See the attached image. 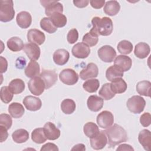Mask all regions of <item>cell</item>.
I'll list each match as a JSON object with an SVG mask.
<instances>
[{
  "instance_id": "obj_1",
  "label": "cell",
  "mask_w": 151,
  "mask_h": 151,
  "mask_svg": "<svg viewBox=\"0 0 151 151\" xmlns=\"http://www.w3.org/2000/svg\"><path fill=\"white\" fill-rule=\"evenodd\" d=\"M107 138L109 147L114 148L116 145L127 140L126 130L117 124H114L104 130Z\"/></svg>"
},
{
  "instance_id": "obj_2",
  "label": "cell",
  "mask_w": 151,
  "mask_h": 151,
  "mask_svg": "<svg viewBox=\"0 0 151 151\" xmlns=\"http://www.w3.org/2000/svg\"><path fill=\"white\" fill-rule=\"evenodd\" d=\"M91 24L93 27L90 30L99 35L109 36L112 33L113 29V21L109 17H95L92 19Z\"/></svg>"
},
{
  "instance_id": "obj_3",
  "label": "cell",
  "mask_w": 151,
  "mask_h": 151,
  "mask_svg": "<svg viewBox=\"0 0 151 151\" xmlns=\"http://www.w3.org/2000/svg\"><path fill=\"white\" fill-rule=\"evenodd\" d=\"M0 3V21L4 22L12 21L15 13L13 1L11 0H2Z\"/></svg>"
},
{
  "instance_id": "obj_4",
  "label": "cell",
  "mask_w": 151,
  "mask_h": 151,
  "mask_svg": "<svg viewBox=\"0 0 151 151\" xmlns=\"http://www.w3.org/2000/svg\"><path fill=\"white\" fill-rule=\"evenodd\" d=\"M146 101L140 96H133L129 98L127 101L126 106L130 111L134 114L141 113L145 107Z\"/></svg>"
},
{
  "instance_id": "obj_5",
  "label": "cell",
  "mask_w": 151,
  "mask_h": 151,
  "mask_svg": "<svg viewBox=\"0 0 151 151\" xmlns=\"http://www.w3.org/2000/svg\"><path fill=\"white\" fill-rule=\"evenodd\" d=\"M28 87L30 92L35 96H40L45 88V83L40 76L32 78L28 83Z\"/></svg>"
},
{
  "instance_id": "obj_6",
  "label": "cell",
  "mask_w": 151,
  "mask_h": 151,
  "mask_svg": "<svg viewBox=\"0 0 151 151\" xmlns=\"http://www.w3.org/2000/svg\"><path fill=\"white\" fill-rule=\"evenodd\" d=\"M59 78L62 83L66 85H74L78 80V76L74 70L66 68L61 71L59 74Z\"/></svg>"
},
{
  "instance_id": "obj_7",
  "label": "cell",
  "mask_w": 151,
  "mask_h": 151,
  "mask_svg": "<svg viewBox=\"0 0 151 151\" xmlns=\"http://www.w3.org/2000/svg\"><path fill=\"white\" fill-rule=\"evenodd\" d=\"M99 57L105 63H111L116 56V52L113 47L105 45L100 47L98 51Z\"/></svg>"
},
{
  "instance_id": "obj_8",
  "label": "cell",
  "mask_w": 151,
  "mask_h": 151,
  "mask_svg": "<svg viewBox=\"0 0 151 151\" xmlns=\"http://www.w3.org/2000/svg\"><path fill=\"white\" fill-rule=\"evenodd\" d=\"M96 120L100 127L107 129L113 124L114 116L110 111L104 110L97 115Z\"/></svg>"
},
{
  "instance_id": "obj_9",
  "label": "cell",
  "mask_w": 151,
  "mask_h": 151,
  "mask_svg": "<svg viewBox=\"0 0 151 151\" xmlns=\"http://www.w3.org/2000/svg\"><path fill=\"white\" fill-rule=\"evenodd\" d=\"M42 5L45 8V15L48 17H50L52 14L55 12H63V5L56 1H40Z\"/></svg>"
},
{
  "instance_id": "obj_10",
  "label": "cell",
  "mask_w": 151,
  "mask_h": 151,
  "mask_svg": "<svg viewBox=\"0 0 151 151\" xmlns=\"http://www.w3.org/2000/svg\"><path fill=\"white\" fill-rule=\"evenodd\" d=\"M40 77L43 80L45 89H48L56 83L57 80V74L54 70H42L40 74Z\"/></svg>"
},
{
  "instance_id": "obj_11",
  "label": "cell",
  "mask_w": 151,
  "mask_h": 151,
  "mask_svg": "<svg viewBox=\"0 0 151 151\" xmlns=\"http://www.w3.org/2000/svg\"><path fill=\"white\" fill-rule=\"evenodd\" d=\"M72 54L77 58H86L90 53V47L84 42H78L72 48Z\"/></svg>"
},
{
  "instance_id": "obj_12",
  "label": "cell",
  "mask_w": 151,
  "mask_h": 151,
  "mask_svg": "<svg viewBox=\"0 0 151 151\" xmlns=\"http://www.w3.org/2000/svg\"><path fill=\"white\" fill-rule=\"evenodd\" d=\"M107 143V138L104 130L100 132L94 137L90 138V145L94 150H100Z\"/></svg>"
},
{
  "instance_id": "obj_13",
  "label": "cell",
  "mask_w": 151,
  "mask_h": 151,
  "mask_svg": "<svg viewBox=\"0 0 151 151\" xmlns=\"http://www.w3.org/2000/svg\"><path fill=\"white\" fill-rule=\"evenodd\" d=\"M27 40L31 43L35 44L38 45H42L45 40V34L39 29H31L27 32Z\"/></svg>"
},
{
  "instance_id": "obj_14",
  "label": "cell",
  "mask_w": 151,
  "mask_h": 151,
  "mask_svg": "<svg viewBox=\"0 0 151 151\" xmlns=\"http://www.w3.org/2000/svg\"><path fill=\"white\" fill-rule=\"evenodd\" d=\"M98 74L99 68L97 65L93 63H90L87 65L86 68L81 70L80 73V77L82 80H86L91 78L97 77Z\"/></svg>"
},
{
  "instance_id": "obj_15",
  "label": "cell",
  "mask_w": 151,
  "mask_h": 151,
  "mask_svg": "<svg viewBox=\"0 0 151 151\" xmlns=\"http://www.w3.org/2000/svg\"><path fill=\"white\" fill-rule=\"evenodd\" d=\"M43 130L48 140H54L60 136V130L51 122H47L43 127Z\"/></svg>"
},
{
  "instance_id": "obj_16",
  "label": "cell",
  "mask_w": 151,
  "mask_h": 151,
  "mask_svg": "<svg viewBox=\"0 0 151 151\" xmlns=\"http://www.w3.org/2000/svg\"><path fill=\"white\" fill-rule=\"evenodd\" d=\"M23 104L25 108L29 111H37L41 109L42 102L40 98L32 96H26L23 101Z\"/></svg>"
},
{
  "instance_id": "obj_17",
  "label": "cell",
  "mask_w": 151,
  "mask_h": 151,
  "mask_svg": "<svg viewBox=\"0 0 151 151\" xmlns=\"http://www.w3.org/2000/svg\"><path fill=\"white\" fill-rule=\"evenodd\" d=\"M24 51L31 60H37L40 57V48L34 43H27L24 45Z\"/></svg>"
},
{
  "instance_id": "obj_18",
  "label": "cell",
  "mask_w": 151,
  "mask_h": 151,
  "mask_svg": "<svg viewBox=\"0 0 151 151\" xmlns=\"http://www.w3.org/2000/svg\"><path fill=\"white\" fill-rule=\"evenodd\" d=\"M114 65L119 68L123 72L127 71L131 68L132 60L128 56L119 55L115 58L114 61Z\"/></svg>"
},
{
  "instance_id": "obj_19",
  "label": "cell",
  "mask_w": 151,
  "mask_h": 151,
  "mask_svg": "<svg viewBox=\"0 0 151 151\" xmlns=\"http://www.w3.org/2000/svg\"><path fill=\"white\" fill-rule=\"evenodd\" d=\"M103 99L97 95L89 96L87 101V104L88 109L94 112H97L100 110L103 106Z\"/></svg>"
},
{
  "instance_id": "obj_20",
  "label": "cell",
  "mask_w": 151,
  "mask_h": 151,
  "mask_svg": "<svg viewBox=\"0 0 151 151\" xmlns=\"http://www.w3.org/2000/svg\"><path fill=\"white\" fill-rule=\"evenodd\" d=\"M16 21L19 27L23 29H26L29 27L31 24L32 17L28 12L21 11L17 14Z\"/></svg>"
},
{
  "instance_id": "obj_21",
  "label": "cell",
  "mask_w": 151,
  "mask_h": 151,
  "mask_svg": "<svg viewBox=\"0 0 151 151\" xmlns=\"http://www.w3.org/2000/svg\"><path fill=\"white\" fill-rule=\"evenodd\" d=\"M70 58L69 52L65 49L57 50L53 54V60L58 65L65 64Z\"/></svg>"
},
{
  "instance_id": "obj_22",
  "label": "cell",
  "mask_w": 151,
  "mask_h": 151,
  "mask_svg": "<svg viewBox=\"0 0 151 151\" xmlns=\"http://www.w3.org/2000/svg\"><path fill=\"white\" fill-rule=\"evenodd\" d=\"M138 140L145 150L149 151L151 146V134L147 129H143L140 132L138 136Z\"/></svg>"
},
{
  "instance_id": "obj_23",
  "label": "cell",
  "mask_w": 151,
  "mask_h": 151,
  "mask_svg": "<svg viewBox=\"0 0 151 151\" xmlns=\"http://www.w3.org/2000/svg\"><path fill=\"white\" fill-rule=\"evenodd\" d=\"M110 87L114 94H121L126 91L127 85L123 78H117L111 81Z\"/></svg>"
},
{
  "instance_id": "obj_24",
  "label": "cell",
  "mask_w": 151,
  "mask_h": 151,
  "mask_svg": "<svg viewBox=\"0 0 151 151\" xmlns=\"http://www.w3.org/2000/svg\"><path fill=\"white\" fill-rule=\"evenodd\" d=\"M150 51L149 45L146 42H139L134 47V55L139 58L143 59L146 58Z\"/></svg>"
},
{
  "instance_id": "obj_25",
  "label": "cell",
  "mask_w": 151,
  "mask_h": 151,
  "mask_svg": "<svg viewBox=\"0 0 151 151\" xmlns=\"http://www.w3.org/2000/svg\"><path fill=\"white\" fill-rule=\"evenodd\" d=\"M120 9V5L117 1H108L104 4L103 11L106 15L114 16L117 15Z\"/></svg>"
},
{
  "instance_id": "obj_26",
  "label": "cell",
  "mask_w": 151,
  "mask_h": 151,
  "mask_svg": "<svg viewBox=\"0 0 151 151\" xmlns=\"http://www.w3.org/2000/svg\"><path fill=\"white\" fill-rule=\"evenodd\" d=\"M40 65L34 60H31L25 69V74L28 78H32L40 76Z\"/></svg>"
},
{
  "instance_id": "obj_27",
  "label": "cell",
  "mask_w": 151,
  "mask_h": 151,
  "mask_svg": "<svg viewBox=\"0 0 151 151\" xmlns=\"http://www.w3.org/2000/svg\"><path fill=\"white\" fill-rule=\"evenodd\" d=\"M8 112L12 117L18 119L23 116L25 112V109L21 103L14 102L10 104L8 106Z\"/></svg>"
},
{
  "instance_id": "obj_28",
  "label": "cell",
  "mask_w": 151,
  "mask_h": 151,
  "mask_svg": "<svg viewBox=\"0 0 151 151\" xmlns=\"http://www.w3.org/2000/svg\"><path fill=\"white\" fill-rule=\"evenodd\" d=\"M6 45L11 51L14 52L19 51L24 47L22 40L18 37H12L10 38L7 41Z\"/></svg>"
},
{
  "instance_id": "obj_29",
  "label": "cell",
  "mask_w": 151,
  "mask_h": 151,
  "mask_svg": "<svg viewBox=\"0 0 151 151\" xmlns=\"http://www.w3.org/2000/svg\"><path fill=\"white\" fill-rule=\"evenodd\" d=\"M136 91L141 96L150 97L151 83L149 81L143 80L139 81L136 84Z\"/></svg>"
},
{
  "instance_id": "obj_30",
  "label": "cell",
  "mask_w": 151,
  "mask_h": 151,
  "mask_svg": "<svg viewBox=\"0 0 151 151\" xmlns=\"http://www.w3.org/2000/svg\"><path fill=\"white\" fill-rule=\"evenodd\" d=\"M13 140L17 143H22L29 139V133L25 129H19L14 131L12 134Z\"/></svg>"
},
{
  "instance_id": "obj_31",
  "label": "cell",
  "mask_w": 151,
  "mask_h": 151,
  "mask_svg": "<svg viewBox=\"0 0 151 151\" xmlns=\"http://www.w3.org/2000/svg\"><path fill=\"white\" fill-rule=\"evenodd\" d=\"M49 18L54 25L57 28L64 27L67 22L66 17L61 12L54 13Z\"/></svg>"
},
{
  "instance_id": "obj_32",
  "label": "cell",
  "mask_w": 151,
  "mask_h": 151,
  "mask_svg": "<svg viewBox=\"0 0 151 151\" xmlns=\"http://www.w3.org/2000/svg\"><path fill=\"white\" fill-rule=\"evenodd\" d=\"M123 74V71L114 65L109 67L106 71V78L110 81L117 78H122Z\"/></svg>"
},
{
  "instance_id": "obj_33",
  "label": "cell",
  "mask_w": 151,
  "mask_h": 151,
  "mask_svg": "<svg viewBox=\"0 0 151 151\" xmlns=\"http://www.w3.org/2000/svg\"><path fill=\"white\" fill-rule=\"evenodd\" d=\"M83 132L87 137L92 138L100 132V130L96 123L90 122L86 123L84 125Z\"/></svg>"
},
{
  "instance_id": "obj_34",
  "label": "cell",
  "mask_w": 151,
  "mask_h": 151,
  "mask_svg": "<svg viewBox=\"0 0 151 151\" xmlns=\"http://www.w3.org/2000/svg\"><path fill=\"white\" fill-rule=\"evenodd\" d=\"M12 93L14 94L21 93L25 89V83L19 78H15L9 83L8 86Z\"/></svg>"
},
{
  "instance_id": "obj_35",
  "label": "cell",
  "mask_w": 151,
  "mask_h": 151,
  "mask_svg": "<svg viewBox=\"0 0 151 151\" xmlns=\"http://www.w3.org/2000/svg\"><path fill=\"white\" fill-rule=\"evenodd\" d=\"M83 42L87 45L88 47H93L97 45L99 41V35L96 32L90 30L83 37Z\"/></svg>"
},
{
  "instance_id": "obj_36",
  "label": "cell",
  "mask_w": 151,
  "mask_h": 151,
  "mask_svg": "<svg viewBox=\"0 0 151 151\" xmlns=\"http://www.w3.org/2000/svg\"><path fill=\"white\" fill-rule=\"evenodd\" d=\"M76 108V103L70 99H66L62 101L61 103V109L62 111L66 114L73 113Z\"/></svg>"
},
{
  "instance_id": "obj_37",
  "label": "cell",
  "mask_w": 151,
  "mask_h": 151,
  "mask_svg": "<svg viewBox=\"0 0 151 151\" xmlns=\"http://www.w3.org/2000/svg\"><path fill=\"white\" fill-rule=\"evenodd\" d=\"M100 86V82L98 79L93 78L86 81L83 84V88L88 93H94L97 91Z\"/></svg>"
},
{
  "instance_id": "obj_38",
  "label": "cell",
  "mask_w": 151,
  "mask_h": 151,
  "mask_svg": "<svg viewBox=\"0 0 151 151\" xmlns=\"http://www.w3.org/2000/svg\"><path fill=\"white\" fill-rule=\"evenodd\" d=\"M31 139L37 144H41L47 140L43 128L35 129L31 133Z\"/></svg>"
},
{
  "instance_id": "obj_39",
  "label": "cell",
  "mask_w": 151,
  "mask_h": 151,
  "mask_svg": "<svg viewBox=\"0 0 151 151\" xmlns=\"http://www.w3.org/2000/svg\"><path fill=\"white\" fill-rule=\"evenodd\" d=\"M40 24L41 28L49 34L54 33L57 30V28L54 25L49 17H44L42 18Z\"/></svg>"
},
{
  "instance_id": "obj_40",
  "label": "cell",
  "mask_w": 151,
  "mask_h": 151,
  "mask_svg": "<svg viewBox=\"0 0 151 151\" xmlns=\"http://www.w3.org/2000/svg\"><path fill=\"white\" fill-rule=\"evenodd\" d=\"M99 94L105 100L111 99L115 96V94L112 91L110 87V83H105L99 90Z\"/></svg>"
},
{
  "instance_id": "obj_41",
  "label": "cell",
  "mask_w": 151,
  "mask_h": 151,
  "mask_svg": "<svg viewBox=\"0 0 151 151\" xmlns=\"http://www.w3.org/2000/svg\"><path fill=\"white\" fill-rule=\"evenodd\" d=\"M133 44L129 41L122 40L117 44L118 51L122 54H129L133 50Z\"/></svg>"
},
{
  "instance_id": "obj_42",
  "label": "cell",
  "mask_w": 151,
  "mask_h": 151,
  "mask_svg": "<svg viewBox=\"0 0 151 151\" xmlns=\"http://www.w3.org/2000/svg\"><path fill=\"white\" fill-rule=\"evenodd\" d=\"M13 93L8 86H3L1 88L0 96L2 102L5 103H9L13 98Z\"/></svg>"
},
{
  "instance_id": "obj_43",
  "label": "cell",
  "mask_w": 151,
  "mask_h": 151,
  "mask_svg": "<svg viewBox=\"0 0 151 151\" xmlns=\"http://www.w3.org/2000/svg\"><path fill=\"white\" fill-rule=\"evenodd\" d=\"M12 124L11 117L7 114L2 113L0 115V125L4 126L7 130L9 129Z\"/></svg>"
},
{
  "instance_id": "obj_44",
  "label": "cell",
  "mask_w": 151,
  "mask_h": 151,
  "mask_svg": "<svg viewBox=\"0 0 151 151\" xmlns=\"http://www.w3.org/2000/svg\"><path fill=\"white\" fill-rule=\"evenodd\" d=\"M78 38V32L76 28L70 29L67 35V40L68 43L72 44L75 43Z\"/></svg>"
},
{
  "instance_id": "obj_45",
  "label": "cell",
  "mask_w": 151,
  "mask_h": 151,
  "mask_svg": "<svg viewBox=\"0 0 151 151\" xmlns=\"http://www.w3.org/2000/svg\"><path fill=\"white\" fill-rule=\"evenodd\" d=\"M140 122L143 127H148L151 123V116L148 112L142 114L140 117Z\"/></svg>"
},
{
  "instance_id": "obj_46",
  "label": "cell",
  "mask_w": 151,
  "mask_h": 151,
  "mask_svg": "<svg viewBox=\"0 0 151 151\" xmlns=\"http://www.w3.org/2000/svg\"><path fill=\"white\" fill-rule=\"evenodd\" d=\"M59 149L58 148V147L57 146V145H55L54 143H47L45 145H44L40 150L41 151H48V150H50V151H58Z\"/></svg>"
},
{
  "instance_id": "obj_47",
  "label": "cell",
  "mask_w": 151,
  "mask_h": 151,
  "mask_svg": "<svg viewBox=\"0 0 151 151\" xmlns=\"http://www.w3.org/2000/svg\"><path fill=\"white\" fill-rule=\"evenodd\" d=\"M91 6L95 8V9H100L102 8L104 5L105 4V1L104 0H91L90 1Z\"/></svg>"
},
{
  "instance_id": "obj_48",
  "label": "cell",
  "mask_w": 151,
  "mask_h": 151,
  "mask_svg": "<svg viewBox=\"0 0 151 151\" xmlns=\"http://www.w3.org/2000/svg\"><path fill=\"white\" fill-rule=\"evenodd\" d=\"M0 136H1V142H3L6 140L8 137V133L7 129L3 126L0 125Z\"/></svg>"
},
{
  "instance_id": "obj_49",
  "label": "cell",
  "mask_w": 151,
  "mask_h": 151,
  "mask_svg": "<svg viewBox=\"0 0 151 151\" xmlns=\"http://www.w3.org/2000/svg\"><path fill=\"white\" fill-rule=\"evenodd\" d=\"M0 63H1V73H4L6 72L8 68V62L6 58L3 57L2 56L0 57Z\"/></svg>"
},
{
  "instance_id": "obj_50",
  "label": "cell",
  "mask_w": 151,
  "mask_h": 151,
  "mask_svg": "<svg viewBox=\"0 0 151 151\" xmlns=\"http://www.w3.org/2000/svg\"><path fill=\"white\" fill-rule=\"evenodd\" d=\"M74 5L78 8H84L86 7L90 2L88 0H80V1H73Z\"/></svg>"
},
{
  "instance_id": "obj_51",
  "label": "cell",
  "mask_w": 151,
  "mask_h": 151,
  "mask_svg": "<svg viewBox=\"0 0 151 151\" xmlns=\"http://www.w3.org/2000/svg\"><path fill=\"white\" fill-rule=\"evenodd\" d=\"M26 64V60L23 57H19L16 60V67L18 68H23Z\"/></svg>"
},
{
  "instance_id": "obj_52",
  "label": "cell",
  "mask_w": 151,
  "mask_h": 151,
  "mask_svg": "<svg viewBox=\"0 0 151 151\" xmlns=\"http://www.w3.org/2000/svg\"><path fill=\"white\" fill-rule=\"evenodd\" d=\"M116 150H134V149L129 145L127 144H122L120 145L117 149Z\"/></svg>"
},
{
  "instance_id": "obj_53",
  "label": "cell",
  "mask_w": 151,
  "mask_h": 151,
  "mask_svg": "<svg viewBox=\"0 0 151 151\" xmlns=\"http://www.w3.org/2000/svg\"><path fill=\"white\" fill-rule=\"evenodd\" d=\"M86 147L85 145L82 143H79L74 146V147L71 149V150H85Z\"/></svg>"
}]
</instances>
